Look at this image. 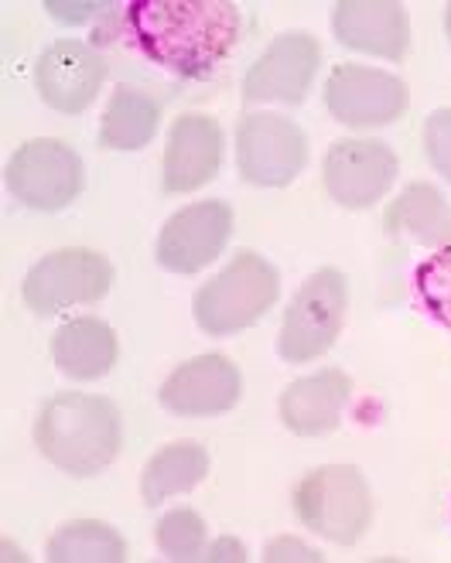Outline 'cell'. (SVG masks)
<instances>
[{
  "label": "cell",
  "mask_w": 451,
  "mask_h": 563,
  "mask_svg": "<svg viewBox=\"0 0 451 563\" xmlns=\"http://www.w3.org/2000/svg\"><path fill=\"white\" fill-rule=\"evenodd\" d=\"M444 27H448V38H451V4H448V14H444Z\"/></svg>",
  "instance_id": "cell-29"
},
{
  "label": "cell",
  "mask_w": 451,
  "mask_h": 563,
  "mask_svg": "<svg viewBox=\"0 0 451 563\" xmlns=\"http://www.w3.org/2000/svg\"><path fill=\"white\" fill-rule=\"evenodd\" d=\"M386 233L394 240H407L417 246H435L448 250L451 246V206L444 195L431 185H410L397 202L386 209Z\"/></svg>",
  "instance_id": "cell-19"
},
{
  "label": "cell",
  "mask_w": 451,
  "mask_h": 563,
  "mask_svg": "<svg viewBox=\"0 0 451 563\" xmlns=\"http://www.w3.org/2000/svg\"><path fill=\"white\" fill-rule=\"evenodd\" d=\"M202 560H246V550H243V543H237V540H230V537H222V540H216L209 550H206V556Z\"/></svg>",
  "instance_id": "cell-28"
},
{
  "label": "cell",
  "mask_w": 451,
  "mask_h": 563,
  "mask_svg": "<svg viewBox=\"0 0 451 563\" xmlns=\"http://www.w3.org/2000/svg\"><path fill=\"white\" fill-rule=\"evenodd\" d=\"M222 164V126L212 117H182L168 130L165 191L185 195L209 185Z\"/></svg>",
  "instance_id": "cell-16"
},
{
  "label": "cell",
  "mask_w": 451,
  "mask_h": 563,
  "mask_svg": "<svg viewBox=\"0 0 451 563\" xmlns=\"http://www.w3.org/2000/svg\"><path fill=\"white\" fill-rule=\"evenodd\" d=\"M308 161V141L301 126L277 113H250L237 130V168L250 185L284 188L292 185Z\"/></svg>",
  "instance_id": "cell-7"
},
{
  "label": "cell",
  "mask_w": 451,
  "mask_h": 563,
  "mask_svg": "<svg viewBox=\"0 0 451 563\" xmlns=\"http://www.w3.org/2000/svg\"><path fill=\"white\" fill-rule=\"evenodd\" d=\"M45 11L55 18V21H66V24H76V21H86L92 14L107 11V4H62V0H48Z\"/></svg>",
  "instance_id": "cell-27"
},
{
  "label": "cell",
  "mask_w": 451,
  "mask_h": 563,
  "mask_svg": "<svg viewBox=\"0 0 451 563\" xmlns=\"http://www.w3.org/2000/svg\"><path fill=\"white\" fill-rule=\"evenodd\" d=\"M397 181V154L383 141H336L326 154V191L342 209H370Z\"/></svg>",
  "instance_id": "cell-12"
},
{
  "label": "cell",
  "mask_w": 451,
  "mask_h": 563,
  "mask_svg": "<svg viewBox=\"0 0 451 563\" xmlns=\"http://www.w3.org/2000/svg\"><path fill=\"white\" fill-rule=\"evenodd\" d=\"M352 383L342 369H326L295 379L280 396V420L298 438H318L339 427V413L349 400Z\"/></svg>",
  "instance_id": "cell-17"
},
{
  "label": "cell",
  "mask_w": 451,
  "mask_h": 563,
  "mask_svg": "<svg viewBox=\"0 0 451 563\" xmlns=\"http://www.w3.org/2000/svg\"><path fill=\"white\" fill-rule=\"evenodd\" d=\"M332 27L345 48L380 58H404L410 45V18L397 0H342Z\"/></svg>",
  "instance_id": "cell-15"
},
{
  "label": "cell",
  "mask_w": 451,
  "mask_h": 563,
  "mask_svg": "<svg viewBox=\"0 0 451 563\" xmlns=\"http://www.w3.org/2000/svg\"><path fill=\"white\" fill-rule=\"evenodd\" d=\"M345 311H349L345 277L332 267L311 274L298 287L292 308H287V314H284V328H280V339H277L280 358L295 362V366L321 358L339 339Z\"/></svg>",
  "instance_id": "cell-5"
},
{
  "label": "cell",
  "mask_w": 451,
  "mask_h": 563,
  "mask_svg": "<svg viewBox=\"0 0 451 563\" xmlns=\"http://www.w3.org/2000/svg\"><path fill=\"white\" fill-rule=\"evenodd\" d=\"M206 472H209V454L202 444L196 441L168 444L147 461V468L141 475V495L147 506H157L172 499V495L196 488L206 478Z\"/></svg>",
  "instance_id": "cell-21"
},
{
  "label": "cell",
  "mask_w": 451,
  "mask_h": 563,
  "mask_svg": "<svg viewBox=\"0 0 451 563\" xmlns=\"http://www.w3.org/2000/svg\"><path fill=\"white\" fill-rule=\"evenodd\" d=\"M113 287V267L103 253L92 250H58L24 277V305L35 314H55L76 305L103 301Z\"/></svg>",
  "instance_id": "cell-6"
},
{
  "label": "cell",
  "mask_w": 451,
  "mask_h": 563,
  "mask_svg": "<svg viewBox=\"0 0 451 563\" xmlns=\"http://www.w3.org/2000/svg\"><path fill=\"white\" fill-rule=\"evenodd\" d=\"M425 151L431 168L451 181V110H435L425 120Z\"/></svg>",
  "instance_id": "cell-25"
},
{
  "label": "cell",
  "mask_w": 451,
  "mask_h": 563,
  "mask_svg": "<svg viewBox=\"0 0 451 563\" xmlns=\"http://www.w3.org/2000/svg\"><path fill=\"white\" fill-rule=\"evenodd\" d=\"M8 188L28 209L58 212L82 191V161L62 141H31L8 164Z\"/></svg>",
  "instance_id": "cell-8"
},
{
  "label": "cell",
  "mask_w": 451,
  "mask_h": 563,
  "mask_svg": "<svg viewBox=\"0 0 451 563\" xmlns=\"http://www.w3.org/2000/svg\"><path fill=\"white\" fill-rule=\"evenodd\" d=\"M280 294V277L264 256L243 250L219 277L199 287L191 311L206 335H237L261 321Z\"/></svg>",
  "instance_id": "cell-3"
},
{
  "label": "cell",
  "mask_w": 451,
  "mask_h": 563,
  "mask_svg": "<svg viewBox=\"0 0 451 563\" xmlns=\"http://www.w3.org/2000/svg\"><path fill=\"white\" fill-rule=\"evenodd\" d=\"M318 62H321V48L308 31H284L250 65V73L243 79V99L246 103L295 107L308 96Z\"/></svg>",
  "instance_id": "cell-9"
},
{
  "label": "cell",
  "mask_w": 451,
  "mask_h": 563,
  "mask_svg": "<svg viewBox=\"0 0 451 563\" xmlns=\"http://www.w3.org/2000/svg\"><path fill=\"white\" fill-rule=\"evenodd\" d=\"M52 358L62 376L69 379H100L117 362V335L100 318H76L55 331Z\"/></svg>",
  "instance_id": "cell-18"
},
{
  "label": "cell",
  "mask_w": 451,
  "mask_h": 563,
  "mask_svg": "<svg viewBox=\"0 0 451 563\" xmlns=\"http://www.w3.org/2000/svg\"><path fill=\"white\" fill-rule=\"evenodd\" d=\"M240 393H243V379L230 358L199 355L165 379L157 400L175 417H216L233 410L240 404Z\"/></svg>",
  "instance_id": "cell-14"
},
{
  "label": "cell",
  "mask_w": 451,
  "mask_h": 563,
  "mask_svg": "<svg viewBox=\"0 0 451 563\" xmlns=\"http://www.w3.org/2000/svg\"><path fill=\"white\" fill-rule=\"evenodd\" d=\"M157 120H161V107L147 92L117 86L100 123V144L107 151H141L157 134Z\"/></svg>",
  "instance_id": "cell-20"
},
{
  "label": "cell",
  "mask_w": 451,
  "mask_h": 563,
  "mask_svg": "<svg viewBox=\"0 0 451 563\" xmlns=\"http://www.w3.org/2000/svg\"><path fill=\"white\" fill-rule=\"evenodd\" d=\"M264 560H271V563H277V560H311V563H318L321 553L311 550V547H305V543L295 540V537H280V540H274V543L264 550Z\"/></svg>",
  "instance_id": "cell-26"
},
{
  "label": "cell",
  "mask_w": 451,
  "mask_h": 563,
  "mask_svg": "<svg viewBox=\"0 0 451 563\" xmlns=\"http://www.w3.org/2000/svg\"><path fill=\"white\" fill-rule=\"evenodd\" d=\"M295 512L305 529L339 547L356 543L373 519V495L360 468L326 465L305 475L295 492Z\"/></svg>",
  "instance_id": "cell-4"
},
{
  "label": "cell",
  "mask_w": 451,
  "mask_h": 563,
  "mask_svg": "<svg viewBox=\"0 0 451 563\" xmlns=\"http://www.w3.org/2000/svg\"><path fill=\"white\" fill-rule=\"evenodd\" d=\"M48 560L55 563H120L127 560V547L120 533L107 522L76 519L66 522L48 540Z\"/></svg>",
  "instance_id": "cell-22"
},
{
  "label": "cell",
  "mask_w": 451,
  "mask_h": 563,
  "mask_svg": "<svg viewBox=\"0 0 451 563\" xmlns=\"http://www.w3.org/2000/svg\"><path fill=\"white\" fill-rule=\"evenodd\" d=\"M410 103L404 79L366 65H339L326 82V107L345 126L394 123Z\"/></svg>",
  "instance_id": "cell-11"
},
{
  "label": "cell",
  "mask_w": 451,
  "mask_h": 563,
  "mask_svg": "<svg viewBox=\"0 0 451 563\" xmlns=\"http://www.w3.org/2000/svg\"><path fill=\"white\" fill-rule=\"evenodd\" d=\"M154 540H157V550L168 560H196L206 550V522L199 512L175 509L168 516H161Z\"/></svg>",
  "instance_id": "cell-24"
},
{
  "label": "cell",
  "mask_w": 451,
  "mask_h": 563,
  "mask_svg": "<svg viewBox=\"0 0 451 563\" xmlns=\"http://www.w3.org/2000/svg\"><path fill=\"white\" fill-rule=\"evenodd\" d=\"M233 209L226 202H196L175 212L157 236V263L172 274H199L226 250Z\"/></svg>",
  "instance_id": "cell-10"
},
{
  "label": "cell",
  "mask_w": 451,
  "mask_h": 563,
  "mask_svg": "<svg viewBox=\"0 0 451 563\" xmlns=\"http://www.w3.org/2000/svg\"><path fill=\"white\" fill-rule=\"evenodd\" d=\"M123 441L120 413L103 396L58 393L35 423V444L58 472L89 478L117 457Z\"/></svg>",
  "instance_id": "cell-2"
},
{
  "label": "cell",
  "mask_w": 451,
  "mask_h": 563,
  "mask_svg": "<svg viewBox=\"0 0 451 563\" xmlns=\"http://www.w3.org/2000/svg\"><path fill=\"white\" fill-rule=\"evenodd\" d=\"M123 24L144 58L185 79L209 76L240 38L230 0H134Z\"/></svg>",
  "instance_id": "cell-1"
},
{
  "label": "cell",
  "mask_w": 451,
  "mask_h": 563,
  "mask_svg": "<svg viewBox=\"0 0 451 563\" xmlns=\"http://www.w3.org/2000/svg\"><path fill=\"white\" fill-rule=\"evenodd\" d=\"M414 290L421 308L451 331V246L438 250L414 274Z\"/></svg>",
  "instance_id": "cell-23"
},
{
  "label": "cell",
  "mask_w": 451,
  "mask_h": 563,
  "mask_svg": "<svg viewBox=\"0 0 451 563\" xmlns=\"http://www.w3.org/2000/svg\"><path fill=\"white\" fill-rule=\"evenodd\" d=\"M103 79H107L103 55L76 38L48 45L35 69L42 103L52 107L55 113H82L96 99V92H100Z\"/></svg>",
  "instance_id": "cell-13"
}]
</instances>
